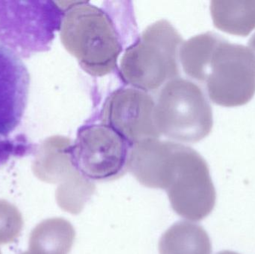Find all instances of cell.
I'll return each mask as SVG.
<instances>
[{
    "label": "cell",
    "mask_w": 255,
    "mask_h": 254,
    "mask_svg": "<svg viewBox=\"0 0 255 254\" xmlns=\"http://www.w3.org/2000/svg\"><path fill=\"white\" fill-rule=\"evenodd\" d=\"M249 49L253 52L255 58V33L249 41Z\"/></svg>",
    "instance_id": "e0dca14e"
},
{
    "label": "cell",
    "mask_w": 255,
    "mask_h": 254,
    "mask_svg": "<svg viewBox=\"0 0 255 254\" xmlns=\"http://www.w3.org/2000/svg\"><path fill=\"white\" fill-rule=\"evenodd\" d=\"M156 101L148 92L134 87L115 91L101 112L102 124L110 127L130 145L161 134L155 122Z\"/></svg>",
    "instance_id": "ba28073f"
},
{
    "label": "cell",
    "mask_w": 255,
    "mask_h": 254,
    "mask_svg": "<svg viewBox=\"0 0 255 254\" xmlns=\"http://www.w3.org/2000/svg\"><path fill=\"white\" fill-rule=\"evenodd\" d=\"M29 88V73L22 58L0 43V137H9L20 124Z\"/></svg>",
    "instance_id": "9c48e42d"
},
{
    "label": "cell",
    "mask_w": 255,
    "mask_h": 254,
    "mask_svg": "<svg viewBox=\"0 0 255 254\" xmlns=\"http://www.w3.org/2000/svg\"><path fill=\"white\" fill-rule=\"evenodd\" d=\"M95 191L94 182L79 171L58 185L55 192L57 204L64 211L79 214Z\"/></svg>",
    "instance_id": "9a60e30c"
},
{
    "label": "cell",
    "mask_w": 255,
    "mask_h": 254,
    "mask_svg": "<svg viewBox=\"0 0 255 254\" xmlns=\"http://www.w3.org/2000/svg\"><path fill=\"white\" fill-rule=\"evenodd\" d=\"M23 220L13 204L0 199V245L13 243L20 235Z\"/></svg>",
    "instance_id": "2e32d148"
},
{
    "label": "cell",
    "mask_w": 255,
    "mask_h": 254,
    "mask_svg": "<svg viewBox=\"0 0 255 254\" xmlns=\"http://www.w3.org/2000/svg\"><path fill=\"white\" fill-rule=\"evenodd\" d=\"M217 254H240L236 253V252H230V251H224V252H220Z\"/></svg>",
    "instance_id": "ac0fdd59"
},
{
    "label": "cell",
    "mask_w": 255,
    "mask_h": 254,
    "mask_svg": "<svg viewBox=\"0 0 255 254\" xmlns=\"http://www.w3.org/2000/svg\"><path fill=\"white\" fill-rule=\"evenodd\" d=\"M60 30L64 46L88 74L101 77L116 68L122 44L112 19L100 7L73 1Z\"/></svg>",
    "instance_id": "7a4b0ae2"
},
{
    "label": "cell",
    "mask_w": 255,
    "mask_h": 254,
    "mask_svg": "<svg viewBox=\"0 0 255 254\" xmlns=\"http://www.w3.org/2000/svg\"><path fill=\"white\" fill-rule=\"evenodd\" d=\"M76 238V231L69 221L52 218L39 223L30 234V254H69Z\"/></svg>",
    "instance_id": "30bf717a"
},
{
    "label": "cell",
    "mask_w": 255,
    "mask_h": 254,
    "mask_svg": "<svg viewBox=\"0 0 255 254\" xmlns=\"http://www.w3.org/2000/svg\"><path fill=\"white\" fill-rule=\"evenodd\" d=\"M182 43L181 34L167 20L160 19L148 25L123 56V80L148 92L178 78Z\"/></svg>",
    "instance_id": "3957f363"
},
{
    "label": "cell",
    "mask_w": 255,
    "mask_h": 254,
    "mask_svg": "<svg viewBox=\"0 0 255 254\" xmlns=\"http://www.w3.org/2000/svg\"><path fill=\"white\" fill-rule=\"evenodd\" d=\"M214 25L221 31L248 36L255 28V1H218L211 2Z\"/></svg>",
    "instance_id": "4fadbf2b"
},
{
    "label": "cell",
    "mask_w": 255,
    "mask_h": 254,
    "mask_svg": "<svg viewBox=\"0 0 255 254\" xmlns=\"http://www.w3.org/2000/svg\"><path fill=\"white\" fill-rule=\"evenodd\" d=\"M223 39L216 33L206 32L183 42L179 60L185 74L193 80L205 83L213 54Z\"/></svg>",
    "instance_id": "7c38bea8"
},
{
    "label": "cell",
    "mask_w": 255,
    "mask_h": 254,
    "mask_svg": "<svg viewBox=\"0 0 255 254\" xmlns=\"http://www.w3.org/2000/svg\"><path fill=\"white\" fill-rule=\"evenodd\" d=\"M63 10L49 1H0V43L21 58L50 48Z\"/></svg>",
    "instance_id": "5b68a950"
},
{
    "label": "cell",
    "mask_w": 255,
    "mask_h": 254,
    "mask_svg": "<svg viewBox=\"0 0 255 254\" xmlns=\"http://www.w3.org/2000/svg\"><path fill=\"white\" fill-rule=\"evenodd\" d=\"M160 254H211L209 236L201 225L193 222H178L160 237Z\"/></svg>",
    "instance_id": "8fae6325"
},
{
    "label": "cell",
    "mask_w": 255,
    "mask_h": 254,
    "mask_svg": "<svg viewBox=\"0 0 255 254\" xmlns=\"http://www.w3.org/2000/svg\"><path fill=\"white\" fill-rule=\"evenodd\" d=\"M210 99L220 106L247 104L255 93V58L247 46L223 38L216 48L205 81Z\"/></svg>",
    "instance_id": "8992f818"
},
{
    "label": "cell",
    "mask_w": 255,
    "mask_h": 254,
    "mask_svg": "<svg viewBox=\"0 0 255 254\" xmlns=\"http://www.w3.org/2000/svg\"><path fill=\"white\" fill-rule=\"evenodd\" d=\"M132 146L117 131L100 124L79 130L73 144L76 168L87 178L98 182L118 180L128 171Z\"/></svg>",
    "instance_id": "52a82bcc"
},
{
    "label": "cell",
    "mask_w": 255,
    "mask_h": 254,
    "mask_svg": "<svg viewBox=\"0 0 255 254\" xmlns=\"http://www.w3.org/2000/svg\"><path fill=\"white\" fill-rule=\"evenodd\" d=\"M0 254H1V251H0Z\"/></svg>",
    "instance_id": "ffe728a7"
},
{
    "label": "cell",
    "mask_w": 255,
    "mask_h": 254,
    "mask_svg": "<svg viewBox=\"0 0 255 254\" xmlns=\"http://www.w3.org/2000/svg\"><path fill=\"white\" fill-rule=\"evenodd\" d=\"M155 122L161 135L180 143H196L212 130V108L199 85L178 77L160 89Z\"/></svg>",
    "instance_id": "277c9868"
},
{
    "label": "cell",
    "mask_w": 255,
    "mask_h": 254,
    "mask_svg": "<svg viewBox=\"0 0 255 254\" xmlns=\"http://www.w3.org/2000/svg\"><path fill=\"white\" fill-rule=\"evenodd\" d=\"M73 142L63 138L57 142L54 153L35 171L40 180L49 183H61L79 172L73 157Z\"/></svg>",
    "instance_id": "5bb4252c"
},
{
    "label": "cell",
    "mask_w": 255,
    "mask_h": 254,
    "mask_svg": "<svg viewBox=\"0 0 255 254\" xmlns=\"http://www.w3.org/2000/svg\"><path fill=\"white\" fill-rule=\"evenodd\" d=\"M30 254L28 253V252H25V253H22V254Z\"/></svg>",
    "instance_id": "d6986e66"
},
{
    "label": "cell",
    "mask_w": 255,
    "mask_h": 254,
    "mask_svg": "<svg viewBox=\"0 0 255 254\" xmlns=\"http://www.w3.org/2000/svg\"><path fill=\"white\" fill-rule=\"evenodd\" d=\"M136 168L141 184L164 189L181 217L200 222L214 210L217 194L209 167L192 148L159 139L145 140L138 151Z\"/></svg>",
    "instance_id": "6da1fadb"
}]
</instances>
